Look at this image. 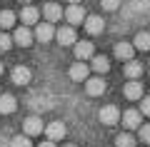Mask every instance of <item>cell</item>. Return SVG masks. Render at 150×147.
Masks as SVG:
<instances>
[{
  "label": "cell",
  "instance_id": "1",
  "mask_svg": "<svg viewBox=\"0 0 150 147\" xmlns=\"http://www.w3.org/2000/svg\"><path fill=\"white\" fill-rule=\"evenodd\" d=\"M23 130H25V137H35V135H40V132L45 130V125H43V120L38 115H30L23 122Z\"/></svg>",
  "mask_w": 150,
  "mask_h": 147
},
{
  "label": "cell",
  "instance_id": "2",
  "mask_svg": "<svg viewBox=\"0 0 150 147\" xmlns=\"http://www.w3.org/2000/svg\"><path fill=\"white\" fill-rule=\"evenodd\" d=\"M98 117H100L103 125H118V122H120V110H118L115 105H105Z\"/></svg>",
  "mask_w": 150,
  "mask_h": 147
},
{
  "label": "cell",
  "instance_id": "3",
  "mask_svg": "<svg viewBox=\"0 0 150 147\" xmlns=\"http://www.w3.org/2000/svg\"><path fill=\"white\" fill-rule=\"evenodd\" d=\"M120 120H123L125 130H138L143 125V115L138 110H125V115H120Z\"/></svg>",
  "mask_w": 150,
  "mask_h": 147
},
{
  "label": "cell",
  "instance_id": "4",
  "mask_svg": "<svg viewBox=\"0 0 150 147\" xmlns=\"http://www.w3.org/2000/svg\"><path fill=\"white\" fill-rule=\"evenodd\" d=\"M93 55H95V47H93V42H88V40L75 42V58H78V63H83V60H90Z\"/></svg>",
  "mask_w": 150,
  "mask_h": 147
},
{
  "label": "cell",
  "instance_id": "5",
  "mask_svg": "<svg viewBox=\"0 0 150 147\" xmlns=\"http://www.w3.org/2000/svg\"><path fill=\"white\" fill-rule=\"evenodd\" d=\"M85 92L90 95V97H100V95L105 92V80L103 77H88L85 80Z\"/></svg>",
  "mask_w": 150,
  "mask_h": 147
},
{
  "label": "cell",
  "instance_id": "6",
  "mask_svg": "<svg viewBox=\"0 0 150 147\" xmlns=\"http://www.w3.org/2000/svg\"><path fill=\"white\" fill-rule=\"evenodd\" d=\"M65 125L60 120H55V122H50V125H45V135H48V140L50 142H58V140H63L65 137Z\"/></svg>",
  "mask_w": 150,
  "mask_h": 147
},
{
  "label": "cell",
  "instance_id": "7",
  "mask_svg": "<svg viewBox=\"0 0 150 147\" xmlns=\"http://www.w3.org/2000/svg\"><path fill=\"white\" fill-rule=\"evenodd\" d=\"M30 77H33V72H30V68H25V65H18V68H13V72H10V80L15 85H28Z\"/></svg>",
  "mask_w": 150,
  "mask_h": 147
},
{
  "label": "cell",
  "instance_id": "8",
  "mask_svg": "<svg viewBox=\"0 0 150 147\" xmlns=\"http://www.w3.org/2000/svg\"><path fill=\"white\" fill-rule=\"evenodd\" d=\"M35 37L40 42H50L55 37V27L50 25V23H38L35 25Z\"/></svg>",
  "mask_w": 150,
  "mask_h": 147
},
{
  "label": "cell",
  "instance_id": "9",
  "mask_svg": "<svg viewBox=\"0 0 150 147\" xmlns=\"http://www.w3.org/2000/svg\"><path fill=\"white\" fill-rule=\"evenodd\" d=\"M65 20H68L70 25H80V23H85V10H83L80 5H70L68 10H65Z\"/></svg>",
  "mask_w": 150,
  "mask_h": 147
},
{
  "label": "cell",
  "instance_id": "10",
  "mask_svg": "<svg viewBox=\"0 0 150 147\" xmlns=\"http://www.w3.org/2000/svg\"><path fill=\"white\" fill-rule=\"evenodd\" d=\"M38 18H40V10L33 8V5H25V8H23V13H20V20H23V25H25V27L38 25Z\"/></svg>",
  "mask_w": 150,
  "mask_h": 147
},
{
  "label": "cell",
  "instance_id": "11",
  "mask_svg": "<svg viewBox=\"0 0 150 147\" xmlns=\"http://www.w3.org/2000/svg\"><path fill=\"white\" fill-rule=\"evenodd\" d=\"M133 55H135V47L130 45V42H118V45H115V58H118V60L130 63V60H133Z\"/></svg>",
  "mask_w": 150,
  "mask_h": 147
},
{
  "label": "cell",
  "instance_id": "12",
  "mask_svg": "<svg viewBox=\"0 0 150 147\" xmlns=\"http://www.w3.org/2000/svg\"><path fill=\"white\" fill-rule=\"evenodd\" d=\"M13 42H15V45H20V47H28L33 42V32H30V27H18L15 30V35H13Z\"/></svg>",
  "mask_w": 150,
  "mask_h": 147
},
{
  "label": "cell",
  "instance_id": "13",
  "mask_svg": "<svg viewBox=\"0 0 150 147\" xmlns=\"http://www.w3.org/2000/svg\"><path fill=\"white\" fill-rule=\"evenodd\" d=\"M103 27H105V20H103L100 15H90V18H85V30L90 32V35H100Z\"/></svg>",
  "mask_w": 150,
  "mask_h": 147
},
{
  "label": "cell",
  "instance_id": "14",
  "mask_svg": "<svg viewBox=\"0 0 150 147\" xmlns=\"http://www.w3.org/2000/svg\"><path fill=\"white\" fill-rule=\"evenodd\" d=\"M88 72H90V68H88L85 63H75L73 68H70V77H73L75 82H85V80H88Z\"/></svg>",
  "mask_w": 150,
  "mask_h": 147
},
{
  "label": "cell",
  "instance_id": "15",
  "mask_svg": "<svg viewBox=\"0 0 150 147\" xmlns=\"http://www.w3.org/2000/svg\"><path fill=\"white\" fill-rule=\"evenodd\" d=\"M43 15H45V20H48L50 25H53L55 20H60V18H63V8H60V5H55V3H48V5L43 8Z\"/></svg>",
  "mask_w": 150,
  "mask_h": 147
},
{
  "label": "cell",
  "instance_id": "16",
  "mask_svg": "<svg viewBox=\"0 0 150 147\" xmlns=\"http://www.w3.org/2000/svg\"><path fill=\"white\" fill-rule=\"evenodd\" d=\"M125 97H128V100H140V97H143V85L138 82V80H130L128 85H125Z\"/></svg>",
  "mask_w": 150,
  "mask_h": 147
},
{
  "label": "cell",
  "instance_id": "17",
  "mask_svg": "<svg viewBox=\"0 0 150 147\" xmlns=\"http://www.w3.org/2000/svg\"><path fill=\"white\" fill-rule=\"evenodd\" d=\"M15 107L18 100L13 95H0V115H10V112H15Z\"/></svg>",
  "mask_w": 150,
  "mask_h": 147
},
{
  "label": "cell",
  "instance_id": "18",
  "mask_svg": "<svg viewBox=\"0 0 150 147\" xmlns=\"http://www.w3.org/2000/svg\"><path fill=\"white\" fill-rule=\"evenodd\" d=\"M55 37H58V42L60 45H75V30L73 27H60L58 32H55Z\"/></svg>",
  "mask_w": 150,
  "mask_h": 147
},
{
  "label": "cell",
  "instance_id": "19",
  "mask_svg": "<svg viewBox=\"0 0 150 147\" xmlns=\"http://www.w3.org/2000/svg\"><path fill=\"white\" fill-rule=\"evenodd\" d=\"M93 70H95V72H108V70H110V60L105 58V55H93Z\"/></svg>",
  "mask_w": 150,
  "mask_h": 147
},
{
  "label": "cell",
  "instance_id": "20",
  "mask_svg": "<svg viewBox=\"0 0 150 147\" xmlns=\"http://www.w3.org/2000/svg\"><path fill=\"white\" fill-rule=\"evenodd\" d=\"M140 75H143V65H140V63H135V60L125 63V77H130V80H138Z\"/></svg>",
  "mask_w": 150,
  "mask_h": 147
},
{
  "label": "cell",
  "instance_id": "21",
  "mask_svg": "<svg viewBox=\"0 0 150 147\" xmlns=\"http://www.w3.org/2000/svg\"><path fill=\"white\" fill-rule=\"evenodd\" d=\"M133 47L135 50H150V32H138L135 35V42H133Z\"/></svg>",
  "mask_w": 150,
  "mask_h": 147
},
{
  "label": "cell",
  "instance_id": "22",
  "mask_svg": "<svg viewBox=\"0 0 150 147\" xmlns=\"http://www.w3.org/2000/svg\"><path fill=\"white\" fill-rule=\"evenodd\" d=\"M115 147H135V137L130 132H120L115 137Z\"/></svg>",
  "mask_w": 150,
  "mask_h": 147
},
{
  "label": "cell",
  "instance_id": "23",
  "mask_svg": "<svg viewBox=\"0 0 150 147\" xmlns=\"http://www.w3.org/2000/svg\"><path fill=\"white\" fill-rule=\"evenodd\" d=\"M13 25H15V13L13 10H3L0 13V27L8 30V27H13Z\"/></svg>",
  "mask_w": 150,
  "mask_h": 147
},
{
  "label": "cell",
  "instance_id": "24",
  "mask_svg": "<svg viewBox=\"0 0 150 147\" xmlns=\"http://www.w3.org/2000/svg\"><path fill=\"white\" fill-rule=\"evenodd\" d=\"M8 147H33V142H30V137L18 135V137H13V140L8 142Z\"/></svg>",
  "mask_w": 150,
  "mask_h": 147
},
{
  "label": "cell",
  "instance_id": "25",
  "mask_svg": "<svg viewBox=\"0 0 150 147\" xmlns=\"http://www.w3.org/2000/svg\"><path fill=\"white\" fill-rule=\"evenodd\" d=\"M138 137H140V142L150 145V125H140L138 127Z\"/></svg>",
  "mask_w": 150,
  "mask_h": 147
},
{
  "label": "cell",
  "instance_id": "26",
  "mask_svg": "<svg viewBox=\"0 0 150 147\" xmlns=\"http://www.w3.org/2000/svg\"><path fill=\"white\" fill-rule=\"evenodd\" d=\"M13 47V37L8 35V32H0V50L5 53V50H10Z\"/></svg>",
  "mask_w": 150,
  "mask_h": 147
},
{
  "label": "cell",
  "instance_id": "27",
  "mask_svg": "<svg viewBox=\"0 0 150 147\" xmlns=\"http://www.w3.org/2000/svg\"><path fill=\"white\" fill-rule=\"evenodd\" d=\"M140 115H148L150 117V95H148V97H140Z\"/></svg>",
  "mask_w": 150,
  "mask_h": 147
},
{
  "label": "cell",
  "instance_id": "28",
  "mask_svg": "<svg viewBox=\"0 0 150 147\" xmlns=\"http://www.w3.org/2000/svg\"><path fill=\"white\" fill-rule=\"evenodd\" d=\"M100 5L103 8H105V10H118V8H120V0H100Z\"/></svg>",
  "mask_w": 150,
  "mask_h": 147
},
{
  "label": "cell",
  "instance_id": "29",
  "mask_svg": "<svg viewBox=\"0 0 150 147\" xmlns=\"http://www.w3.org/2000/svg\"><path fill=\"white\" fill-rule=\"evenodd\" d=\"M38 147H55V142H50V140H45L43 145H38Z\"/></svg>",
  "mask_w": 150,
  "mask_h": 147
},
{
  "label": "cell",
  "instance_id": "30",
  "mask_svg": "<svg viewBox=\"0 0 150 147\" xmlns=\"http://www.w3.org/2000/svg\"><path fill=\"white\" fill-rule=\"evenodd\" d=\"M70 5H80V0H68Z\"/></svg>",
  "mask_w": 150,
  "mask_h": 147
},
{
  "label": "cell",
  "instance_id": "31",
  "mask_svg": "<svg viewBox=\"0 0 150 147\" xmlns=\"http://www.w3.org/2000/svg\"><path fill=\"white\" fill-rule=\"evenodd\" d=\"M0 147H8V142H0Z\"/></svg>",
  "mask_w": 150,
  "mask_h": 147
},
{
  "label": "cell",
  "instance_id": "32",
  "mask_svg": "<svg viewBox=\"0 0 150 147\" xmlns=\"http://www.w3.org/2000/svg\"><path fill=\"white\" fill-rule=\"evenodd\" d=\"M0 75H3V63H0Z\"/></svg>",
  "mask_w": 150,
  "mask_h": 147
},
{
  "label": "cell",
  "instance_id": "33",
  "mask_svg": "<svg viewBox=\"0 0 150 147\" xmlns=\"http://www.w3.org/2000/svg\"><path fill=\"white\" fill-rule=\"evenodd\" d=\"M63 147H75V145H63Z\"/></svg>",
  "mask_w": 150,
  "mask_h": 147
},
{
  "label": "cell",
  "instance_id": "34",
  "mask_svg": "<svg viewBox=\"0 0 150 147\" xmlns=\"http://www.w3.org/2000/svg\"><path fill=\"white\" fill-rule=\"evenodd\" d=\"M0 95H3V92H0Z\"/></svg>",
  "mask_w": 150,
  "mask_h": 147
}]
</instances>
